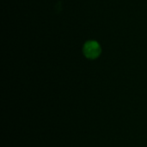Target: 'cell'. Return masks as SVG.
<instances>
[{
  "label": "cell",
  "instance_id": "obj_1",
  "mask_svg": "<svg viewBox=\"0 0 147 147\" xmlns=\"http://www.w3.org/2000/svg\"><path fill=\"white\" fill-rule=\"evenodd\" d=\"M84 53L86 58L90 59H95L101 54V47L98 42L95 40H88L84 45Z\"/></svg>",
  "mask_w": 147,
  "mask_h": 147
}]
</instances>
